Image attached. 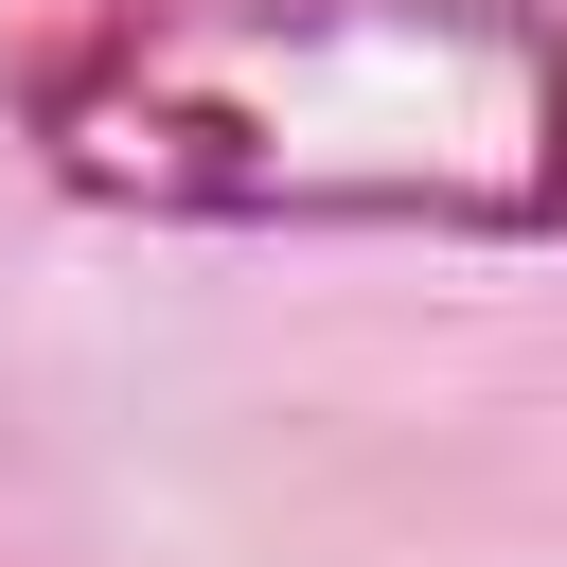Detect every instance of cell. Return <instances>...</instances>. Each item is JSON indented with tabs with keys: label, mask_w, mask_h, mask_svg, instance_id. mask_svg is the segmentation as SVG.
<instances>
[{
	"label": "cell",
	"mask_w": 567,
	"mask_h": 567,
	"mask_svg": "<svg viewBox=\"0 0 567 567\" xmlns=\"http://www.w3.org/2000/svg\"><path fill=\"white\" fill-rule=\"evenodd\" d=\"M18 159L142 230L567 248L549 0H89L18 53Z\"/></svg>",
	"instance_id": "cell-1"
}]
</instances>
